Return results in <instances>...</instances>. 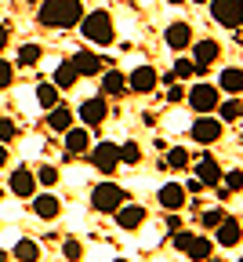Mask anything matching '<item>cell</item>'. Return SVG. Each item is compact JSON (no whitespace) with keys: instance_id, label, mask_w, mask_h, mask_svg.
<instances>
[{"instance_id":"obj_1","label":"cell","mask_w":243,"mask_h":262,"mask_svg":"<svg viewBox=\"0 0 243 262\" xmlns=\"http://www.w3.org/2000/svg\"><path fill=\"white\" fill-rule=\"evenodd\" d=\"M84 4L80 0H40V22L51 26V29H73L84 22Z\"/></svg>"},{"instance_id":"obj_2","label":"cell","mask_w":243,"mask_h":262,"mask_svg":"<svg viewBox=\"0 0 243 262\" xmlns=\"http://www.w3.org/2000/svg\"><path fill=\"white\" fill-rule=\"evenodd\" d=\"M80 29H84V37L91 40V44H113V37H116V29H113V15L109 11H91V15H84V22H80Z\"/></svg>"},{"instance_id":"obj_3","label":"cell","mask_w":243,"mask_h":262,"mask_svg":"<svg viewBox=\"0 0 243 262\" xmlns=\"http://www.w3.org/2000/svg\"><path fill=\"white\" fill-rule=\"evenodd\" d=\"M207 8H211V18L225 29L243 26V4H236V0H207Z\"/></svg>"},{"instance_id":"obj_4","label":"cell","mask_w":243,"mask_h":262,"mask_svg":"<svg viewBox=\"0 0 243 262\" xmlns=\"http://www.w3.org/2000/svg\"><path fill=\"white\" fill-rule=\"evenodd\" d=\"M124 201H127V193H124L116 182H102V186H94V193H91V208H94V211H116Z\"/></svg>"},{"instance_id":"obj_5","label":"cell","mask_w":243,"mask_h":262,"mask_svg":"<svg viewBox=\"0 0 243 262\" xmlns=\"http://www.w3.org/2000/svg\"><path fill=\"white\" fill-rule=\"evenodd\" d=\"M218 102H222V98H218V88H214V84H196V88L189 91V106H192L200 117H207L211 110H218Z\"/></svg>"},{"instance_id":"obj_6","label":"cell","mask_w":243,"mask_h":262,"mask_svg":"<svg viewBox=\"0 0 243 262\" xmlns=\"http://www.w3.org/2000/svg\"><path fill=\"white\" fill-rule=\"evenodd\" d=\"M189 135H192V142H200V146H211V142L222 139V120L207 113V117H200V120L189 127Z\"/></svg>"},{"instance_id":"obj_7","label":"cell","mask_w":243,"mask_h":262,"mask_svg":"<svg viewBox=\"0 0 243 262\" xmlns=\"http://www.w3.org/2000/svg\"><path fill=\"white\" fill-rule=\"evenodd\" d=\"M91 164H94L102 175H113V171H116V164H120V146H113V142L94 146V149H91Z\"/></svg>"},{"instance_id":"obj_8","label":"cell","mask_w":243,"mask_h":262,"mask_svg":"<svg viewBox=\"0 0 243 262\" xmlns=\"http://www.w3.org/2000/svg\"><path fill=\"white\" fill-rule=\"evenodd\" d=\"M163 44H167L171 51L192 48V26H189V22H171V26L163 29Z\"/></svg>"},{"instance_id":"obj_9","label":"cell","mask_w":243,"mask_h":262,"mask_svg":"<svg viewBox=\"0 0 243 262\" xmlns=\"http://www.w3.org/2000/svg\"><path fill=\"white\" fill-rule=\"evenodd\" d=\"M156 84H160V73L153 70V66H138V70H131V77H127V88L134 95H149Z\"/></svg>"},{"instance_id":"obj_10","label":"cell","mask_w":243,"mask_h":262,"mask_svg":"<svg viewBox=\"0 0 243 262\" xmlns=\"http://www.w3.org/2000/svg\"><path fill=\"white\" fill-rule=\"evenodd\" d=\"M156 201H160V208H167V211H178V208L189 201V193H185V186H178V182H163V186L156 189Z\"/></svg>"},{"instance_id":"obj_11","label":"cell","mask_w":243,"mask_h":262,"mask_svg":"<svg viewBox=\"0 0 243 262\" xmlns=\"http://www.w3.org/2000/svg\"><path fill=\"white\" fill-rule=\"evenodd\" d=\"M218 55H222V44H214V40H196V44H192V62H196L200 73L207 70V66H214Z\"/></svg>"},{"instance_id":"obj_12","label":"cell","mask_w":243,"mask_h":262,"mask_svg":"<svg viewBox=\"0 0 243 262\" xmlns=\"http://www.w3.org/2000/svg\"><path fill=\"white\" fill-rule=\"evenodd\" d=\"M69 62H73L77 77H102V55H94V51H77Z\"/></svg>"},{"instance_id":"obj_13","label":"cell","mask_w":243,"mask_h":262,"mask_svg":"<svg viewBox=\"0 0 243 262\" xmlns=\"http://www.w3.org/2000/svg\"><path fill=\"white\" fill-rule=\"evenodd\" d=\"M11 193L15 196H37V175L29 168H15L11 171Z\"/></svg>"},{"instance_id":"obj_14","label":"cell","mask_w":243,"mask_h":262,"mask_svg":"<svg viewBox=\"0 0 243 262\" xmlns=\"http://www.w3.org/2000/svg\"><path fill=\"white\" fill-rule=\"evenodd\" d=\"M113 215H116V226L120 229H138V226L145 222V208L142 204H120Z\"/></svg>"},{"instance_id":"obj_15","label":"cell","mask_w":243,"mask_h":262,"mask_svg":"<svg viewBox=\"0 0 243 262\" xmlns=\"http://www.w3.org/2000/svg\"><path fill=\"white\" fill-rule=\"evenodd\" d=\"M106 117H109V106L102 102V98H87V102H80V120L87 127H98Z\"/></svg>"},{"instance_id":"obj_16","label":"cell","mask_w":243,"mask_h":262,"mask_svg":"<svg viewBox=\"0 0 243 262\" xmlns=\"http://www.w3.org/2000/svg\"><path fill=\"white\" fill-rule=\"evenodd\" d=\"M196 179H200L203 186H211V189H214V186L222 182V168H218V160H214V157H200V160H196Z\"/></svg>"},{"instance_id":"obj_17","label":"cell","mask_w":243,"mask_h":262,"mask_svg":"<svg viewBox=\"0 0 243 262\" xmlns=\"http://www.w3.org/2000/svg\"><path fill=\"white\" fill-rule=\"evenodd\" d=\"M239 237H243V226H239L236 219H229V215H225V219L218 222V244H222V248H236V244H239Z\"/></svg>"},{"instance_id":"obj_18","label":"cell","mask_w":243,"mask_h":262,"mask_svg":"<svg viewBox=\"0 0 243 262\" xmlns=\"http://www.w3.org/2000/svg\"><path fill=\"white\" fill-rule=\"evenodd\" d=\"M127 91V77L120 70H102V95H124Z\"/></svg>"},{"instance_id":"obj_19","label":"cell","mask_w":243,"mask_h":262,"mask_svg":"<svg viewBox=\"0 0 243 262\" xmlns=\"http://www.w3.org/2000/svg\"><path fill=\"white\" fill-rule=\"evenodd\" d=\"M33 211H37L40 219H58L62 204H58V196H51V193H40V196H33Z\"/></svg>"},{"instance_id":"obj_20","label":"cell","mask_w":243,"mask_h":262,"mask_svg":"<svg viewBox=\"0 0 243 262\" xmlns=\"http://www.w3.org/2000/svg\"><path fill=\"white\" fill-rule=\"evenodd\" d=\"M87 146H91V139H87L84 127H69V131H65V149H69V157H73V153H87Z\"/></svg>"},{"instance_id":"obj_21","label":"cell","mask_w":243,"mask_h":262,"mask_svg":"<svg viewBox=\"0 0 243 262\" xmlns=\"http://www.w3.org/2000/svg\"><path fill=\"white\" fill-rule=\"evenodd\" d=\"M218 88H222V91H229V95H236V91L243 88V70H236V66L222 70V77H218Z\"/></svg>"},{"instance_id":"obj_22","label":"cell","mask_w":243,"mask_h":262,"mask_svg":"<svg viewBox=\"0 0 243 262\" xmlns=\"http://www.w3.org/2000/svg\"><path fill=\"white\" fill-rule=\"evenodd\" d=\"M47 127H51V131H69V127H73V113H69L65 106H55V110L47 113Z\"/></svg>"},{"instance_id":"obj_23","label":"cell","mask_w":243,"mask_h":262,"mask_svg":"<svg viewBox=\"0 0 243 262\" xmlns=\"http://www.w3.org/2000/svg\"><path fill=\"white\" fill-rule=\"evenodd\" d=\"M77 80H80V77H77V70H73V62L65 58L58 70H55V88H58V91H62V88H73Z\"/></svg>"},{"instance_id":"obj_24","label":"cell","mask_w":243,"mask_h":262,"mask_svg":"<svg viewBox=\"0 0 243 262\" xmlns=\"http://www.w3.org/2000/svg\"><path fill=\"white\" fill-rule=\"evenodd\" d=\"M15 258H18V262H37V258H40V248H37V241L22 237V241L15 244Z\"/></svg>"},{"instance_id":"obj_25","label":"cell","mask_w":243,"mask_h":262,"mask_svg":"<svg viewBox=\"0 0 243 262\" xmlns=\"http://www.w3.org/2000/svg\"><path fill=\"white\" fill-rule=\"evenodd\" d=\"M211 248H214V244L207 241V237H192V244H189L185 255H189L192 262H207V258H211Z\"/></svg>"},{"instance_id":"obj_26","label":"cell","mask_w":243,"mask_h":262,"mask_svg":"<svg viewBox=\"0 0 243 262\" xmlns=\"http://www.w3.org/2000/svg\"><path fill=\"white\" fill-rule=\"evenodd\" d=\"M37 102H40L44 110H55V106H58V88H55V84H37Z\"/></svg>"},{"instance_id":"obj_27","label":"cell","mask_w":243,"mask_h":262,"mask_svg":"<svg viewBox=\"0 0 243 262\" xmlns=\"http://www.w3.org/2000/svg\"><path fill=\"white\" fill-rule=\"evenodd\" d=\"M40 55H44L40 44H22V48H18V62H22V66H37Z\"/></svg>"},{"instance_id":"obj_28","label":"cell","mask_w":243,"mask_h":262,"mask_svg":"<svg viewBox=\"0 0 243 262\" xmlns=\"http://www.w3.org/2000/svg\"><path fill=\"white\" fill-rule=\"evenodd\" d=\"M218 113H222L225 124H229V120H239V117H243V102H236V98H229V102H218Z\"/></svg>"},{"instance_id":"obj_29","label":"cell","mask_w":243,"mask_h":262,"mask_svg":"<svg viewBox=\"0 0 243 262\" xmlns=\"http://www.w3.org/2000/svg\"><path fill=\"white\" fill-rule=\"evenodd\" d=\"M175 80H189V77H200V70H196V62H189V58H178L175 62Z\"/></svg>"},{"instance_id":"obj_30","label":"cell","mask_w":243,"mask_h":262,"mask_svg":"<svg viewBox=\"0 0 243 262\" xmlns=\"http://www.w3.org/2000/svg\"><path fill=\"white\" fill-rule=\"evenodd\" d=\"M167 168H189V149H182V146H175V149H171L167 153Z\"/></svg>"},{"instance_id":"obj_31","label":"cell","mask_w":243,"mask_h":262,"mask_svg":"<svg viewBox=\"0 0 243 262\" xmlns=\"http://www.w3.org/2000/svg\"><path fill=\"white\" fill-rule=\"evenodd\" d=\"M142 160V146L138 142H124L120 146V164H138Z\"/></svg>"},{"instance_id":"obj_32","label":"cell","mask_w":243,"mask_h":262,"mask_svg":"<svg viewBox=\"0 0 243 262\" xmlns=\"http://www.w3.org/2000/svg\"><path fill=\"white\" fill-rule=\"evenodd\" d=\"M62 255H65L69 262H80V258H84V244H80V241H73V237H69V241L62 244Z\"/></svg>"},{"instance_id":"obj_33","label":"cell","mask_w":243,"mask_h":262,"mask_svg":"<svg viewBox=\"0 0 243 262\" xmlns=\"http://www.w3.org/2000/svg\"><path fill=\"white\" fill-rule=\"evenodd\" d=\"M225 219V211L222 208H207L203 215H200V222H203V229H218V222Z\"/></svg>"},{"instance_id":"obj_34","label":"cell","mask_w":243,"mask_h":262,"mask_svg":"<svg viewBox=\"0 0 243 262\" xmlns=\"http://www.w3.org/2000/svg\"><path fill=\"white\" fill-rule=\"evenodd\" d=\"M37 182H40V186H55V182H58V171L51 168V164H44V168L37 171Z\"/></svg>"},{"instance_id":"obj_35","label":"cell","mask_w":243,"mask_h":262,"mask_svg":"<svg viewBox=\"0 0 243 262\" xmlns=\"http://www.w3.org/2000/svg\"><path fill=\"white\" fill-rule=\"evenodd\" d=\"M222 182L229 193H236V189H243V171H229V175H222Z\"/></svg>"},{"instance_id":"obj_36","label":"cell","mask_w":243,"mask_h":262,"mask_svg":"<svg viewBox=\"0 0 243 262\" xmlns=\"http://www.w3.org/2000/svg\"><path fill=\"white\" fill-rule=\"evenodd\" d=\"M11 80H15V70H11V66H8L4 58H0V91L11 88Z\"/></svg>"},{"instance_id":"obj_37","label":"cell","mask_w":243,"mask_h":262,"mask_svg":"<svg viewBox=\"0 0 243 262\" xmlns=\"http://www.w3.org/2000/svg\"><path fill=\"white\" fill-rule=\"evenodd\" d=\"M192 237H196V233H189V229H178V233H175V248H178V251H189Z\"/></svg>"},{"instance_id":"obj_38","label":"cell","mask_w":243,"mask_h":262,"mask_svg":"<svg viewBox=\"0 0 243 262\" xmlns=\"http://www.w3.org/2000/svg\"><path fill=\"white\" fill-rule=\"evenodd\" d=\"M15 139V120H0V142H11Z\"/></svg>"},{"instance_id":"obj_39","label":"cell","mask_w":243,"mask_h":262,"mask_svg":"<svg viewBox=\"0 0 243 262\" xmlns=\"http://www.w3.org/2000/svg\"><path fill=\"white\" fill-rule=\"evenodd\" d=\"M182 98H185V91H182L178 84H171V91H167V102H182Z\"/></svg>"},{"instance_id":"obj_40","label":"cell","mask_w":243,"mask_h":262,"mask_svg":"<svg viewBox=\"0 0 243 262\" xmlns=\"http://www.w3.org/2000/svg\"><path fill=\"white\" fill-rule=\"evenodd\" d=\"M200 189H207L200 179H189V182H185V193H200Z\"/></svg>"},{"instance_id":"obj_41","label":"cell","mask_w":243,"mask_h":262,"mask_svg":"<svg viewBox=\"0 0 243 262\" xmlns=\"http://www.w3.org/2000/svg\"><path fill=\"white\" fill-rule=\"evenodd\" d=\"M167 226H171V229H175V233H178V229H182V219H178L175 211H171V219H167Z\"/></svg>"},{"instance_id":"obj_42","label":"cell","mask_w":243,"mask_h":262,"mask_svg":"<svg viewBox=\"0 0 243 262\" xmlns=\"http://www.w3.org/2000/svg\"><path fill=\"white\" fill-rule=\"evenodd\" d=\"M8 48V26H0V51Z\"/></svg>"},{"instance_id":"obj_43","label":"cell","mask_w":243,"mask_h":262,"mask_svg":"<svg viewBox=\"0 0 243 262\" xmlns=\"http://www.w3.org/2000/svg\"><path fill=\"white\" fill-rule=\"evenodd\" d=\"M8 164V149H4V142H0V168Z\"/></svg>"},{"instance_id":"obj_44","label":"cell","mask_w":243,"mask_h":262,"mask_svg":"<svg viewBox=\"0 0 243 262\" xmlns=\"http://www.w3.org/2000/svg\"><path fill=\"white\" fill-rule=\"evenodd\" d=\"M0 262H8V251H4V248H0Z\"/></svg>"},{"instance_id":"obj_45","label":"cell","mask_w":243,"mask_h":262,"mask_svg":"<svg viewBox=\"0 0 243 262\" xmlns=\"http://www.w3.org/2000/svg\"><path fill=\"white\" fill-rule=\"evenodd\" d=\"M113 262H131V258H113Z\"/></svg>"},{"instance_id":"obj_46","label":"cell","mask_w":243,"mask_h":262,"mask_svg":"<svg viewBox=\"0 0 243 262\" xmlns=\"http://www.w3.org/2000/svg\"><path fill=\"white\" fill-rule=\"evenodd\" d=\"M26 4H40V0H26Z\"/></svg>"},{"instance_id":"obj_47","label":"cell","mask_w":243,"mask_h":262,"mask_svg":"<svg viewBox=\"0 0 243 262\" xmlns=\"http://www.w3.org/2000/svg\"><path fill=\"white\" fill-rule=\"evenodd\" d=\"M192 4H207V0H192Z\"/></svg>"},{"instance_id":"obj_48","label":"cell","mask_w":243,"mask_h":262,"mask_svg":"<svg viewBox=\"0 0 243 262\" xmlns=\"http://www.w3.org/2000/svg\"><path fill=\"white\" fill-rule=\"evenodd\" d=\"M0 196H4V189H0Z\"/></svg>"},{"instance_id":"obj_49","label":"cell","mask_w":243,"mask_h":262,"mask_svg":"<svg viewBox=\"0 0 243 262\" xmlns=\"http://www.w3.org/2000/svg\"><path fill=\"white\" fill-rule=\"evenodd\" d=\"M236 4H243V0H236Z\"/></svg>"},{"instance_id":"obj_50","label":"cell","mask_w":243,"mask_h":262,"mask_svg":"<svg viewBox=\"0 0 243 262\" xmlns=\"http://www.w3.org/2000/svg\"><path fill=\"white\" fill-rule=\"evenodd\" d=\"M239 142H243V135H239Z\"/></svg>"},{"instance_id":"obj_51","label":"cell","mask_w":243,"mask_h":262,"mask_svg":"<svg viewBox=\"0 0 243 262\" xmlns=\"http://www.w3.org/2000/svg\"><path fill=\"white\" fill-rule=\"evenodd\" d=\"M239 91H243V88H239Z\"/></svg>"},{"instance_id":"obj_52","label":"cell","mask_w":243,"mask_h":262,"mask_svg":"<svg viewBox=\"0 0 243 262\" xmlns=\"http://www.w3.org/2000/svg\"><path fill=\"white\" fill-rule=\"evenodd\" d=\"M239 262H243V258H239Z\"/></svg>"}]
</instances>
